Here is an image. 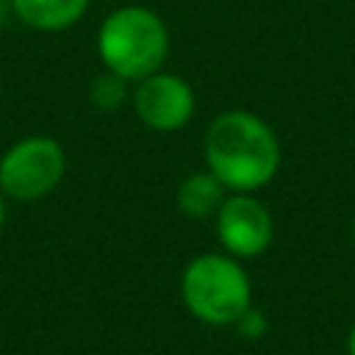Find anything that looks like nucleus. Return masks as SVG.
I'll use <instances>...</instances> for the list:
<instances>
[{
    "instance_id": "obj_4",
    "label": "nucleus",
    "mask_w": 355,
    "mask_h": 355,
    "mask_svg": "<svg viewBox=\"0 0 355 355\" xmlns=\"http://www.w3.org/2000/svg\"><path fill=\"white\" fill-rule=\"evenodd\" d=\"M67 175V153L58 139L33 133L0 155V191L17 202L47 197Z\"/></svg>"
},
{
    "instance_id": "obj_12",
    "label": "nucleus",
    "mask_w": 355,
    "mask_h": 355,
    "mask_svg": "<svg viewBox=\"0 0 355 355\" xmlns=\"http://www.w3.org/2000/svg\"><path fill=\"white\" fill-rule=\"evenodd\" d=\"M347 352H349V355H355V324H352L349 338H347Z\"/></svg>"
},
{
    "instance_id": "obj_6",
    "label": "nucleus",
    "mask_w": 355,
    "mask_h": 355,
    "mask_svg": "<svg viewBox=\"0 0 355 355\" xmlns=\"http://www.w3.org/2000/svg\"><path fill=\"white\" fill-rule=\"evenodd\" d=\"M214 225L219 244L233 258L261 255L272 244V233H275L269 208L247 191H230L219 205Z\"/></svg>"
},
{
    "instance_id": "obj_3",
    "label": "nucleus",
    "mask_w": 355,
    "mask_h": 355,
    "mask_svg": "<svg viewBox=\"0 0 355 355\" xmlns=\"http://www.w3.org/2000/svg\"><path fill=\"white\" fill-rule=\"evenodd\" d=\"M180 300L194 319L225 327L236 324L252 305V283L239 258L227 252H202L180 272Z\"/></svg>"
},
{
    "instance_id": "obj_11",
    "label": "nucleus",
    "mask_w": 355,
    "mask_h": 355,
    "mask_svg": "<svg viewBox=\"0 0 355 355\" xmlns=\"http://www.w3.org/2000/svg\"><path fill=\"white\" fill-rule=\"evenodd\" d=\"M6 216H8V197L0 191V227L6 225Z\"/></svg>"
},
{
    "instance_id": "obj_10",
    "label": "nucleus",
    "mask_w": 355,
    "mask_h": 355,
    "mask_svg": "<svg viewBox=\"0 0 355 355\" xmlns=\"http://www.w3.org/2000/svg\"><path fill=\"white\" fill-rule=\"evenodd\" d=\"M244 338H261L263 333H266V316L258 311V308H247L241 316H239V322L233 324Z\"/></svg>"
},
{
    "instance_id": "obj_9",
    "label": "nucleus",
    "mask_w": 355,
    "mask_h": 355,
    "mask_svg": "<svg viewBox=\"0 0 355 355\" xmlns=\"http://www.w3.org/2000/svg\"><path fill=\"white\" fill-rule=\"evenodd\" d=\"M130 100V80H125L116 72L103 69L89 83V103L97 111H119Z\"/></svg>"
},
{
    "instance_id": "obj_13",
    "label": "nucleus",
    "mask_w": 355,
    "mask_h": 355,
    "mask_svg": "<svg viewBox=\"0 0 355 355\" xmlns=\"http://www.w3.org/2000/svg\"><path fill=\"white\" fill-rule=\"evenodd\" d=\"M352 236H355V225H352Z\"/></svg>"
},
{
    "instance_id": "obj_5",
    "label": "nucleus",
    "mask_w": 355,
    "mask_h": 355,
    "mask_svg": "<svg viewBox=\"0 0 355 355\" xmlns=\"http://www.w3.org/2000/svg\"><path fill=\"white\" fill-rule=\"evenodd\" d=\"M133 111L139 122L155 133H172L189 125L197 108V94L191 83L175 72H153L136 80L130 92Z\"/></svg>"
},
{
    "instance_id": "obj_8",
    "label": "nucleus",
    "mask_w": 355,
    "mask_h": 355,
    "mask_svg": "<svg viewBox=\"0 0 355 355\" xmlns=\"http://www.w3.org/2000/svg\"><path fill=\"white\" fill-rule=\"evenodd\" d=\"M225 197H227V189L222 186V180L214 172L202 169V172H191L180 180L175 205L189 219H211V216H216Z\"/></svg>"
},
{
    "instance_id": "obj_2",
    "label": "nucleus",
    "mask_w": 355,
    "mask_h": 355,
    "mask_svg": "<svg viewBox=\"0 0 355 355\" xmlns=\"http://www.w3.org/2000/svg\"><path fill=\"white\" fill-rule=\"evenodd\" d=\"M97 55L103 69L136 83L158 72L169 55V28L147 6H119L97 28Z\"/></svg>"
},
{
    "instance_id": "obj_1",
    "label": "nucleus",
    "mask_w": 355,
    "mask_h": 355,
    "mask_svg": "<svg viewBox=\"0 0 355 355\" xmlns=\"http://www.w3.org/2000/svg\"><path fill=\"white\" fill-rule=\"evenodd\" d=\"M202 153L208 172H214L227 191H258L280 166V141L275 130L244 108L222 111L211 119Z\"/></svg>"
},
{
    "instance_id": "obj_7",
    "label": "nucleus",
    "mask_w": 355,
    "mask_h": 355,
    "mask_svg": "<svg viewBox=\"0 0 355 355\" xmlns=\"http://www.w3.org/2000/svg\"><path fill=\"white\" fill-rule=\"evenodd\" d=\"M8 6L22 19V25L42 33L67 31L89 11V0H8Z\"/></svg>"
}]
</instances>
